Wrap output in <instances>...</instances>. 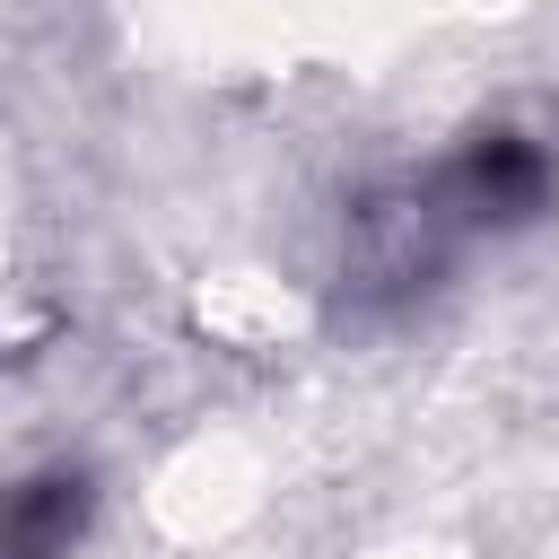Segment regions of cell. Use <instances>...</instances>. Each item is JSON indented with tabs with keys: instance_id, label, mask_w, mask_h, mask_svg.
<instances>
[{
	"instance_id": "cell-1",
	"label": "cell",
	"mask_w": 559,
	"mask_h": 559,
	"mask_svg": "<svg viewBox=\"0 0 559 559\" xmlns=\"http://www.w3.org/2000/svg\"><path fill=\"white\" fill-rule=\"evenodd\" d=\"M79 480H35L26 498H17V559H52V542H70V524H79Z\"/></svg>"
}]
</instances>
